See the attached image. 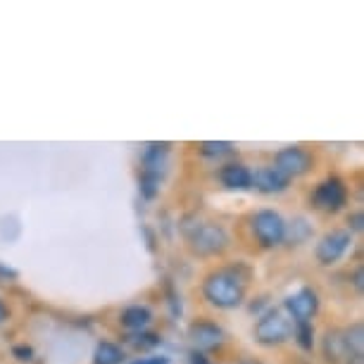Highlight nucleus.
Segmentation results:
<instances>
[{"label": "nucleus", "mask_w": 364, "mask_h": 364, "mask_svg": "<svg viewBox=\"0 0 364 364\" xmlns=\"http://www.w3.org/2000/svg\"><path fill=\"white\" fill-rule=\"evenodd\" d=\"M343 333V343H346V350H348V357L350 360H362V353H364V331H362V324H353L350 328H346Z\"/></svg>", "instance_id": "13"}, {"label": "nucleus", "mask_w": 364, "mask_h": 364, "mask_svg": "<svg viewBox=\"0 0 364 364\" xmlns=\"http://www.w3.org/2000/svg\"><path fill=\"white\" fill-rule=\"evenodd\" d=\"M293 336V319L281 310H269L257 319L255 324V341L259 346L274 348L286 343Z\"/></svg>", "instance_id": "3"}, {"label": "nucleus", "mask_w": 364, "mask_h": 364, "mask_svg": "<svg viewBox=\"0 0 364 364\" xmlns=\"http://www.w3.org/2000/svg\"><path fill=\"white\" fill-rule=\"evenodd\" d=\"M286 310L295 321H310L319 312V295L312 288H300L298 293L286 298Z\"/></svg>", "instance_id": "8"}, {"label": "nucleus", "mask_w": 364, "mask_h": 364, "mask_svg": "<svg viewBox=\"0 0 364 364\" xmlns=\"http://www.w3.org/2000/svg\"><path fill=\"white\" fill-rule=\"evenodd\" d=\"M124 362V353L122 348L117 346L112 341H100L95 346V353H93V364H122Z\"/></svg>", "instance_id": "14"}, {"label": "nucleus", "mask_w": 364, "mask_h": 364, "mask_svg": "<svg viewBox=\"0 0 364 364\" xmlns=\"http://www.w3.org/2000/svg\"><path fill=\"white\" fill-rule=\"evenodd\" d=\"M252 233L264 248H277L286 240V222L279 212L259 210L252 215Z\"/></svg>", "instance_id": "4"}, {"label": "nucleus", "mask_w": 364, "mask_h": 364, "mask_svg": "<svg viewBox=\"0 0 364 364\" xmlns=\"http://www.w3.org/2000/svg\"><path fill=\"white\" fill-rule=\"evenodd\" d=\"M291 178L284 176L277 167H259L255 174H252V188H257L259 193H267V196H274V193H281V191L288 188Z\"/></svg>", "instance_id": "10"}, {"label": "nucleus", "mask_w": 364, "mask_h": 364, "mask_svg": "<svg viewBox=\"0 0 364 364\" xmlns=\"http://www.w3.org/2000/svg\"><path fill=\"white\" fill-rule=\"evenodd\" d=\"M293 336H295V341H298V346L302 350H312V346H314L312 321H295V324H293Z\"/></svg>", "instance_id": "16"}, {"label": "nucleus", "mask_w": 364, "mask_h": 364, "mask_svg": "<svg viewBox=\"0 0 364 364\" xmlns=\"http://www.w3.org/2000/svg\"><path fill=\"white\" fill-rule=\"evenodd\" d=\"M200 153L205 157H224L233 153V143L229 141H205L200 143Z\"/></svg>", "instance_id": "17"}, {"label": "nucleus", "mask_w": 364, "mask_h": 364, "mask_svg": "<svg viewBox=\"0 0 364 364\" xmlns=\"http://www.w3.org/2000/svg\"><path fill=\"white\" fill-rule=\"evenodd\" d=\"M314 208L321 212H338L346 208L348 203V188L338 176H328L321 183H317L312 193Z\"/></svg>", "instance_id": "5"}, {"label": "nucleus", "mask_w": 364, "mask_h": 364, "mask_svg": "<svg viewBox=\"0 0 364 364\" xmlns=\"http://www.w3.org/2000/svg\"><path fill=\"white\" fill-rule=\"evenodd\" d=\"M150 321H153V312H150L146 305H129L127 310L122 312V324H124L129 331H143Z\"/></svg>", "instance_id": "12"}, {"label": "nucleus", "mask_w": 364, "mask_h": 364, "mask_svg": "<svg viewBox=\"0 0 364 364\" xmlns=\"http://www.w3.org/2000/svg\"><path fill=\"white\" fill-rule=\"evenodd\" d=\"M350 245H353V233H350L348 229H333V231H328L326 236H321L314 255H317L319 264L331 267L346 255V252L350 250Z\"/></svg>", "instance_id": "6"}, {"label": "nucleus", "mask_w": 364, "mask_h": 364, "mask_svg": "<svg viewBox=\"0 0 364 364\" xmlns=\"http://www.w3.org/2000/svg\"><path fill=\"white\" fill-rule=\"evenodd\" d=\"M240 364H262V362H257V360H245V362H240Z\"/></svg>", "instance_id": "24"}, {"label": "nucleus", "mask_w": 364, "mask_h": 364, "mask_svg": "<svg viewBox=\"0 0 364 364\" xmlns=\"http://www.w3.org/2000/svg\"><path fill=\"white\" fill-rule=\"evenodd\" d=\"M355 286H357V288H362V269H357V272H355Z\"/></svg>", "instance_id": "23"}, {"label": "nucleus", "mask_w": 364, "mask_h": 364, "mask_svg": "<svg viewBox=\"0 0 364 364\" xmlns=\"http://www.w3.org/2000/svg\"><path fill=\"white\" fill-rule=\"evenodd\" d=\"M324 357H326L328 362L350 360L341 331H326V336H324Z\"/></svg>", "instance_id": "15"}, {"label": "nucleus", "mask_w": 364, "mask_h": 364, "mask_svg": "<svg viewBox=\"0 0 364 364\" xmlns=\"http://www.w3.org/2000/svg\"><path fill=\"white\" fill-rule=\"evenodd\" d=\"M219 181L229 191H248L252 188V171L240 162H229L219 169Z\"/></svg>", "instance_id": "11"}, {"label": "nucleus", "mask_w": 364, "mask_h": 364, "mask_svg": "<svg viewBox=\"0 0 364 364\" xmlns=\"http://www.w3.org/2000/svg\"><path fill=\"white\" fill-rule=\"evenodd\" d=\"M188 245L196 255L212 257L229 248V233H226L222 224L203 222V224H196L193 229L188 231Z\"/></svg>", "instance_id": "2"}, {"label": "nucleus", "mask_w": 364, "mask_h": 364, "mask_svg": "<svg viewBox=\"0 0 364 364\" xmlns=\"http://www.w3.org/2000/svg\"><path fill=\"white\" fill-rule=\"evenodd\" d=\"M12 355H15L19 362H29L33 357V350L29 346H15L12 348Z\"/></svg>", "instance_id": "19"}, {"label": "nucleus", "mask_w": 364, "mask_h": 364, "mask_svg": "<svg viewBox=\"0 0 364 364\" xmlns=\"http://www.w3.org/2000/svg\"><path fill=\"white\" fill-rule=\"evenodd\" d=\"M129 341H132V346H136V348H155V346H160L162 338L157 333L136 331L134 336H129Z\"/></svg>", "instance_id": "18"}, {"label": "nucleus", "mask_w": 364, "mask_h": 364, "mask_svg": "<svg viewBox=\"0 0 364 364\" xmlns=\"http://www.w3.org/2000/svg\"><path fill=\"white\" fill-rule=\"evenodd\" d=\"M362 222H364L362 212H355V215L348 217V224H350V229H353V231H362ZM353 231H350V233H353Z\"/></svg>", "instance_id": "21"}, {"label": "nucleus", "mask_w": 364, "mask_h": 364, "mask_svg": "<svg viewBox=\"0 0 364 364\" xmlns=\"http://www.w3.org/2000/svg\"><path fill=\"white\" fill-rule=\"evenodd\" d=\"M245 291H248V279L240 274L238 267H219L203 281L205 300L219 310L238 307L245 300Z\"/></svg>", "instance_id": "1"}, {"label": "nucleus", "mask_w": 364, "mask_h": 364, "mask_svg": "<svg viewBox=\"0 0 364 364\" xmlns=\"http://www.w3.org/2000/svg\"><path fill=\"white\" fill-rule=\"evenodd\" d=\"M129 364H169V357H139Z\"/></svg>", "instance_id": "20"}, {"label": "nucleus", "mask_w": 364, "mask_h": 364, "mask_svg": "<svg viewBox=\"0 0 364 364\" xmlns=\"http://www.w3.org/2000/svg\"><path fill=\"white\" fill-rule=\"evenodd\" d=\"M188 336H191V343H193L198 350H203V353H208V350H217L224 343L222 326L215 324V321H208V319L193 321L188 328Z\"/></svg>", "instance_id": "9"}, {"label": "nucleus", "mask_w": 364, "mask_h": 364, "mask_svg": "<svg viewBox=\"0 0 364 364\" xmlns=\"http://www.w3.org/2000/svg\"><path fill=\"white\" fill-rule=\"evenodd\" d=\"M8 319H10V310H8V305L0 300V324H3V321H8Z\"/></svg>", "instance_id": "22"}, {"label": "nucleus", "mask_w": 364, "mask_h": 364, "mask_svg": "<svg viewBox=\"0 0 364 364\" xmlns=\"http://www.w3.org/2000/svg\"><path fill=\"white\" fill-rule=\"evenodd\" d=\"M312 155L307 153L305 148L300 146H288L284 150H279L277 157H274V164L272 167H277L281 174L288 176V178H295V176H302L307 174V171L312 169Z\"/></svg>", "instance_id": "7"}]
</instances>
